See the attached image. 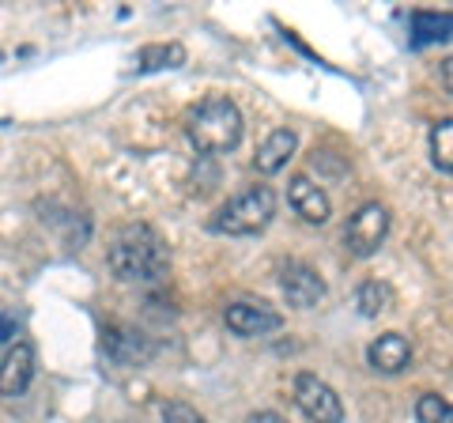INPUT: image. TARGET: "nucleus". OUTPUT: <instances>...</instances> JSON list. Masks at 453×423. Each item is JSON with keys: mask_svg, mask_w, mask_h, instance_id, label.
<instances>
[{"mask_svg": "<svg viewBox=\"0 0 453 423\" xmlns=\"http://www.w3.org/2000/svg\"><path fill=\"white\" fill-rule=\"evenodd\" d=\"M389 235V212L381 204H363L344 227V250L351 258H371Z\"/></svg>", "mask_w": 453, "mask_h": 423, "instance_id": "obj_4", "label": "nucleus"}, {"mask_svg": "<svg viewBox=\"0 0 453 423\" xmlns=\"http://www.w3.org/2000/svg\"><path fill=\"white\" fill-rule=\"evenodd\" d=\"M166 246L148 223H129L110 242V273L129 284H155L166 276Z\"/></svg>", "mask_w": 453, "mask_h": 423, "instance_id": "obj_1", "label": "nucleus"}, {"mask_svg": "<svg viewBox=\"0 0 453 423\" xmlns=\"http://www.w3.org/2000/svg\"><path fill=\"white\" fill-rule=\"evenodd\" d=\"M276 216V193L268 186H253L246 193L231 196L211 219V231L219 235H257Z\"/></svg>", "mask_w": 453, "mask_h": 423, "instance_id": "obj_3", "label": "nucleus"}, {"mask_svg": "<svg viewBox=\"0 0 453 423\" xmlns=\"http://www.w3.org/2000/svg\"><path fill=\"white\" fill-rule=\"evenodd\" d=\"M181 61H186V50L178 42H170V46H144L136 58V68L140 73H155V68H178Z\"/></svg>", "mask_w": 453, "mask_h": 423, "instance_id": "obj_15", "label": "nucleus"}, {"mask_svg": "<svg viewBox=\"0 0 453 423\" xmlns=\"http://www.w3.org/2000/svg\"><path fill=\"white\" fill-rule=\"evenodd\" d=\"M453 38V12H416L412 16V42L431 46V42Z\"/></svg>", "mask_w": 453, "mask_h": 423, "instance_id": "obj_13", "label": "nucleus"}, {"mask_svg": "<svg viewBox=\"0 0 453 423\" xmlns=\"http://www.w3.org/2000/svg\"><path fill=\"white\" fill-rule=\"evenodd\" d=\"M186 133L193 140V148L204 151V155L231 151V148H238V140H242V114H238V106L231 98L211 95L201 106L189 110Z\"/></svg>", "mask_w": 453, "mask_h": 423, "instance_id": "obj_2", "label": "nucleus"}, {"mask_svg": "<svg viewBox=\"0 0 453 423\" xmlns=\"http://www.w3.org/2000/svg\"><path fill=\"white\" fill-rule=\"evenodd\" d=\"M366 359L378 374H401L408 363H412V344L404 341L401 333H381L378 341L366 348Z\"/></svg>", "mask_w": 453, "mask_h": 423, "instance_id": "obj_10", "label": "nucleus"}, {"mask_svg": "<svg viewBox=\"0 0 453 423\" xmlns=\"http://www.w3.org/2000/svg\"><path fill=\"white\" fill-rule=\"evenodd\" d=\"M280 288H283V295H288V303L299 306V310H314L325 299V280L303 261L283 265L280 269Z\"/></svg>", "mask_w": 453, "mask_h": 423, "instance_id": "obj_6", "label": "nucleus"}, {"mask_svg": "<svg viewBox=\"0 0 453 423\" xmlns=\"http://www.w3.org/2000/svg\"><path fill=\"white\" fill-rule=\"evenodd\" d=\"M288 201L306 223H325L329 219V196H325L321 186H314L306 174H295L288 181Z\"/></svg>", "mask_w": 453, "mask_h": 423, "instance_id": "obj_11", "label": "nucleus"}, {"mask_svg": "<svg viewBox=\"0 0 453 423\" xmlns=\"http://www.w3.org/2000/svg\"><path fill=\"white\" fill-rule=\"evenodd\" d=\"M431 159H434L438 171L453 174V118L438 121L431 129Z\"/></svg>", "mask_w": 453, "mask_h": 423, "instance_id": "obj_16", "label": "nucleus"}, {"mask_svg": "<svg viewBox=\"0 0 453 423\" xmlns=\"http://www.w3.org/2000/svg\"><path fill=\"white\" fill-rule=\"evenodd\" d=\"M35 378V348L31 344H12L4 348V371H0V393L19 397Z\"/></svg>", "mask_w": 453, "mask_h": 423, "instance_id": "obj_9", "label": "nucleus"}, {"mask_svg": "<svg viewBox=\"0 0 453 423\" xmlns=\"http://www.w3.org/2000/svg\"><path fill=\"white\" fill-rule=\"evenodd\" d=\"M442 83H446V91L453 95V53H449V58L442 61Z\"/></svg>", "mask_w": 453, "mask_h": 423, "instance_id": "obj_20", "label": "nucleus"}, {"mask_svg": "<svg viewBox=\"0 0 453 423\" xmlns=\"http://www.w3.org/2000/svg\"><path fill=\"white\" fill-rule=\"evenodd\" d=\"M356 306H359L363 318L386 314V310L393 306V288L381 284V280H366V284H359V291H356Z\"/></svg>", "mask_w": 453, "mask_h": 423, "instance_id": "obj_14", "label": "nucleus"}, {"mask_svg": "<svg viewBox=\"0 0 453 423\" xmlns=\"http://www.w3.org/2000/svg\"><path fill=\"white\" fill-rule=\"evenodd\" d=\"M416 419L419 423H453V404L442 401L438 393H423L416 401Z\"/></svg>", "mask_w": 453, "mask_h": 423, "instance_id": "obj_17", "label": "nucleus"}, {"mask_svg": "<svg viewBox=\"0 0 453 423\" xmlns=\"http://www.w3.org/2000/svg\"><path fill=\"white\" fill-rule=\"evenodd\" d=\"M223 318H226V329L238 336H265L283 326L280 310H273L268 303H231Z\"/></svg>", "mask_w": 453, "mask_h": 423, "instance_id": "obj_8", "label": "nucleus"}, {"mask_svg": "<svg viewBox=\"0 0 453 423\" xmlns=\"http://www.w3.org/2000/svg\"><path fill=\"white\" fill-rule=\"evenodd\" d=\"M295 404L303 408V416L310 423H340L344 419V404H340L336 389L310 371H303L295 378Z\"/></svg>", "mask_w": 453, "mask_h": 423, "instance_id": "obj_5", "label": "nucleus"}, {"mask_svg": "<svg viewBox=\"0 0 453 423\" xmlns=\"http://www.w3.org/2000/svg\"><path fill=\"white\" fill-rule=\"evenodd\" d=\"M246 423H288L283 416H276V412H253Z\"/></svg>", "mask_w": 453, "mask_h": 423, "instance_id": "obj_19", "label": "nucleus"}, {"mask_svg": "<svg viewBox=\"0 0 453 423\" xmlns=\"http://www.w3.org/2000/svg\"><path fill=\"white\" fill-rule=\"evenodd\" d=\"M103 351H106V359L118 366H140L151 359V341L129 326H110L103 333Z\"/></svg>", "mask_w": 453, "mask_h": 423, "instance_id": "obj_7", "label": "nucleus"}, {"mask_svg": "<svg viewBox=\"0 0 453 423\" xmlns=\"http://www.w3.org/2000/svg\"><path fill=\"white\" fill-rule=\"evenodd\" d=\"M163 423H204V416L186 401H166L163 404Z\"/></svg>", "mask_w": 453, "mask_h": 423, "instance_id": "obj_18", "label": "nucleus"}, {"mask_svg": "<svg viewBox=\"0 0 453 423\" xmlns=\"http://www.w3.org/2000/svg\"><path fill=\"white\" fill-rule=\"evenodd\" d=\"M295 144H299V136H295L291 129H276V133L257 148V159H253V163H257V171H261V174H276L280 166L291 159Z\"/></svg>", "mask_w": 453, "mask_h": 423, "instance_id": "obj_12", "label": "nucleus"}]
</instances>
